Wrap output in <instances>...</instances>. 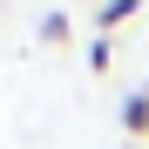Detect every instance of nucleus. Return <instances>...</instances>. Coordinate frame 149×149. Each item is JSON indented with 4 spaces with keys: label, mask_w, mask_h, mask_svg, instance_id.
Segmentation results:
<instances>
[{
    "label": "nucleus",
    "mask_w": 149,
    "mask_h": 149,
    "mask_svg": "<svg viewBox=\"0 0 149 149\" xmlns=\"http://www.w3.org/2000/svg\"><path fill=\"white\" fill-rule=\"evenodd\" d=\"M41 41H47V47H61V41H68V20H61V14H47V20H41Z\"/></svg>",
    "instance_id": "nucleus-4"
},
{
    "label": "nucleus",
    "mask_w": 149,
    "mask_h": 149,
    "mask_svg": "<svg viewBox=\"0 0 149 149\" xmlns=\"http://www.w3.org/2000/svg\"><path fill=\"white\" fill-rule=\"evenodd\" d=\"M136 7L142 0H102V7H95V34H115L122 20H136Z\"/></svg>",
    "instance_id": "nucleus-1"
},
{
    "label": "nucleus",
    "mask_w": 149,
    "mask_h": 149,
    "mask_svg": "<svg viewBox=\"0 0 149 149\" xmlns=\"http://www.w3.org/2000/svg\"><path fill=\"white\" fill-rule=\"evenodd\" d=\"M122 129H129V136H149V88H136L129 102H122Z\"/></svg>",
    "instance_id": "nucleus-2"
},
{
    "label": "nucleus",
    "mask_w": 149,
    "mask_h": 149,
    "mask_svg": "<svg viewBox=\"0 0 149 149\" xmlns=\"http://www.w3.org/2000/svg\"><path fill=\"white\" fill-rule=\"evenodd\" d=\"M109 61H115V47H109V34H95V47H88V68H95V74H109Z\"/></svg>",
    "instance_id": "nucleus-3"
}]
</instances>
